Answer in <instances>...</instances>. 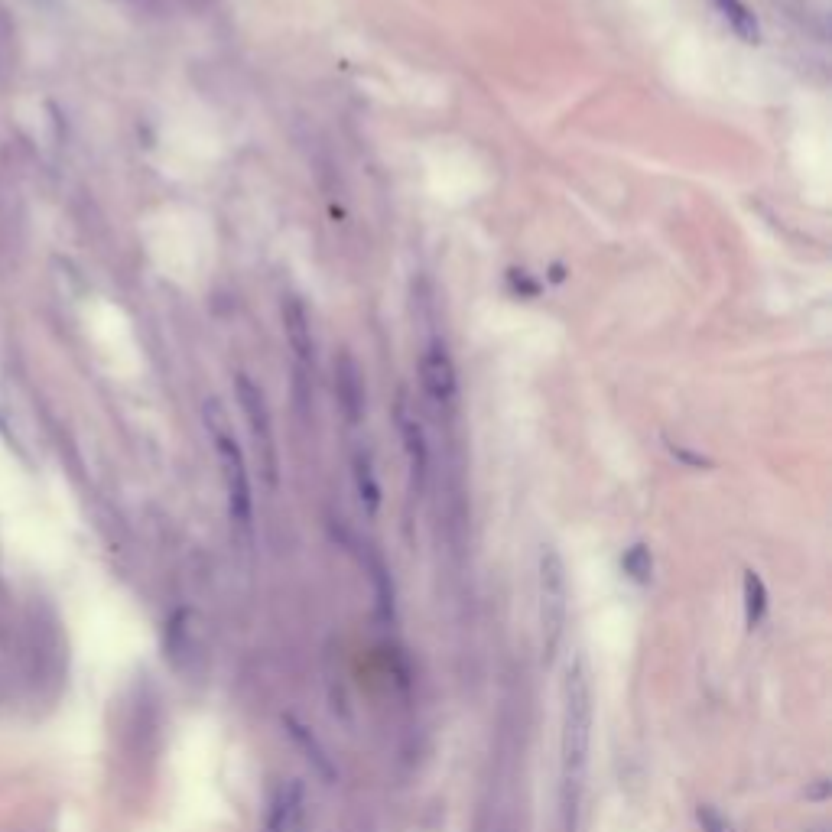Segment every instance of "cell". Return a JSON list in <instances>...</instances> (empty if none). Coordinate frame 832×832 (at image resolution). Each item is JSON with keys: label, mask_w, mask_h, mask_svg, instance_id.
Listing matches in <instances>:
<instances>
[{"label": "cell", "mask_w": 832, "mask_h": 832, "mask_svg": "<svg viewBox=\"0 0 832 832\" xmlns=\"http://www.w3.org/2000/svg\"><path fill=\"white\" fill-rule=\"evenodd\" d=\"M205 423L208 433L215 439V452H218V465H221V478H225V491H228V514H231V527L238 537L251 540V524H254V504H251V481H247V468H244V455L238 439L231 433L228 413L221 410V403L212 397L205 400Z\"/></svg>", "instance_id": "obj_1"}, {"label": "cell", "mask_w": 832, "mask_h": 832, "mask_svg": "<svg viewBox=\"0 0 832 832\" xmlns=\"http://www.w3.org/2000/svg\"><path fill=\"white\" fill-rule=\"evenodd\" d=\"M563 699V771L566 780H579L592 745V683L582 660L566 673Z\"/></svg>", "instance_id": "obj_2"}, {"label": "cell", "mask_w": 832, "mask_h": 832, "mask_svg": "<svg viewBox=\"0 0 832 832\" xmlns=\"http://www.w3.org/2000/svg\"><path fill=\"white\" fill-rule=\"evenodd\" d=\"M20 650H23V667L26 676L36 686H46L52 680H59L62 673V634H59V621L56 611H49L43 602H33L23 611V624H20Z\"/></svg>", "instance_id": "obj_3"}, {"label": "cell", "mask_w": 832, "mask_h": 832, "mask_svg": "<svg viewBox=\"0 0 832 832\" xmlns=\"http://www.w3.org/2000/svg\"><path fill=\"white\" fill-rule=\"evenodd\" d=\"M569 615V589H566V566L553 546L540 553V624L546 654H553L563 641Z\"/></svg>", "instance_id": "obj_4"}, {"label": "cell", "mask_w": 832, "mask_h": 832, "mask_svg": "<svg viewBox=\"0 0 832 832\" xmlns=\"http://www.w3.org/2000/svg\"><path fill=\"white\" fill-rule=\"evenodd\" d=\"M234 390H238V403L244 410V420L251 426L254 446L260 462H264V475L267 485H277V446H273V429H270V410H267V397L247 374L234 377Z\"/></svg>", "instance_id": "obj_5"}, {"label": "cell", "mask_w": 832, "mask_h": 832, "mask_svg": "<svg viewBox=\"0 0 832 832\" xmlns=\"http://www.w3.org/2000/svg\"><path fill=\"white\" fill-rule=\"evenodd\" d=\"M335 397H338V410L345 413L348 426H358L364 420V407H368V394H364V371L355 361V355H342L335 358Z\"/></svg>", "instance_id": "obj_6"}, {"label": "cell", "mask_w": 832, "mask_h": 832, "mask_svg": "<svg viewBox=\"0 0 832 832\" xmlns=\"http://www.w3.org/2000/svg\"><path fill=\"white\" fill-rule=\"evenodd\" d=\"M420 377H423V390L436 403H449L455 400V390H459V381H455V368L452 358L446 355V348L439 342L426 348V355L420 361Z\"/></svg>", "instance_id": "obj_7"}, {"label": "cell", "mask_w": 832, "mask_h": 832, "mask_svg": "<svg viewBox=\"0 0 832 832\" xmlns=\"http://www.w3.org/2000/svg\"><path fill=\"white\" fill-rule=\"evenodd\" d=\"M280 316H283L286 342H290L296 361L306 368V364H312V355H316V342H312V325H309V312L303 306V299H299V296H283Z\"/></svg>", "instance_id": "obj_8"}, {"label": "cell", "mask_w": 832, "mask_h": 832, "mask_svg": "<svg viewBox=\"0 0 832 832\" xmlns=\"http://www.w3.org/2000/svg\"><path fill=\"white\" fill-rule=\"evenodd\" d=\"M397 423H400V439H403V449H407V459H410L413 481H416V485H420V481L426 478V462H429L423 429H420V423H416V420H410V416L403 413V410H400V416H397Z\"/></svg>", "instance_id": "obj_9"}, {"label": "cell", "mask_w": 832, "mask_h": 832, "mask_svg": "<svg viewBox=\"0 0 832 832\" xmlns=\"http://www.w3.org/2000/svg\"><path fill=\"white\" fill-rule=\"evenodd\" d=\"M712 4L719 7L725 23L732 26V33L741 39V43H758V39H761V26H758V17H754L745 0H712Z\"/></svg>", "instance_id": "obj_10"}, {"label": "cell", "mask_w": 832, "mask_h": 832, "mask_svg": "<svg viewBox=\"0 0 832 832\" xmlns=\"http://www.w3.org/2000/svg\"><path fill=\"white\" fill-rule=\"evenodd\" d=\"M355 488H358L364 511L377 514V507H381V485H377V478H374V465L368 459V452L355 455Z\"/></svg>", "instance_id": "obj_11"}, {"label": "cell", "mask_w": 832, "mask_h": 832, "mask_svg": "<svg viewBox=\"0 0 832 832\" xmlns=\"http://www.w3.org/2000/svg\"><path fill=\"white\" fill-rule=\"evenodd\" d=\"M764 611H767V589H764L758 572L748 569L745 572V618H748V628L761 624Z\"/></svg>", "instance_id": "obj_12"}, {"label": "cell", "mask_w": 832, "mask_h": 832, "mask_svg": "<svg viewBox=\"0 0 832 832\" xmlns=\"http://www.w3.org/2000/svg\"><path fill=\"white\" fill-rule=\"evenodd\" d=\"M621 566H624V572H628L634 582L644 585V582H650V572H654V559H650V550H647L644 543H637V546H631L628 553H624Z\"/></svg>", "instance_id": "obj_13"}, {"label": "cell", "mask_w": 832, "mask_h": 832, "mask_svg": "<svg viewBox=\"0 0 832 832\" xmlns=\"http://www.w3.org/2000/svg\"><path fill=\"white\" fill-rule=\"evenodd\" d=\"M13 62H17V56H13V30L4 13H0V78L13 72Z\"/></svg>", "instance_id": "obj_14"}, {"label": "cell", "mask_w": 832, "mask_h": 832, "mask_svg": "<svg viewBox=\"0 0 832 832\" xmlns=\"http://www.w3.org/2000/svg\"><path fill=\"white\" fill-rule=\"evenodd\" d=\"M696 819H699L702 832H735V826L728 823V819L719 810H715V806H699Z\"/></svg>", "instance_id": "obj_15"}]
</instances>
